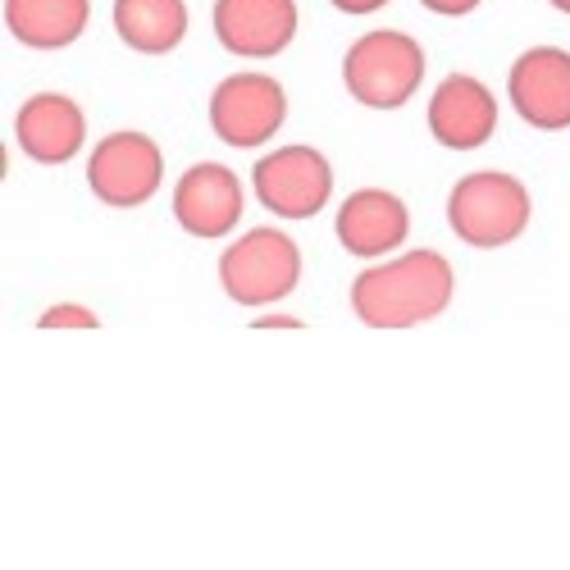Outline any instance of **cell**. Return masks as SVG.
Masks as SVG:
<instances>
[{"mask_svg": "<svg viewBox=\"0 0 570 570\" xmlns=\"http://www.w3.org/2000/svg\"><path fill=\"white\" fill-rule=\"evenodd\" d=\"M97 324H101V315L91 306H78V302H60L37 320V328H97Z\"/></svg>", "mask_w": 570, "mask_h": 570, "instance_id": "16", "label": "cell"}, {"mask_svg": "<svg viewBox=\"0 0 570 570\" xmlns=\"http://www.w3.org/2000/svg\"><path fill=\"white\" fill-rule=\"evenodd\" d=\"M338 14H352V19H361V14H374V10H384L389 0H328Z\"/></svg>", "mask_w": 570, "mask_h": 570, "instance_id": "18", "label": "cell"}, {"mask_svg": "<svg viewBox=\"0 0 570 570\" xmlns=\"http://www.w3.org/2000/svg\"><path fill=\"white\" fill-rule=\"evenodd\" d=\"M424 46L402 28H374L343 56V87L365 110H402L424 82Z\"/></svg>", "mask_w": 570, "mask_h": 570, "instance_id": "2", "label": "cell"}, {"mask_svg": "<svg viewBox=\"0 0 570 570\" xmlns=\"http://www.w3.org/2000/svg\"><path fill=\"white\" fill-rule=\"evenodd\" d=\"M256 202L278 219H315L334 197V165L315 147H278L252 169Z\"/></svg>", "mask_w": 570, "mask_h": 570, "instance_id": "7", "label": "cell"}, {"mask_svg": "<svg viewBox=\"0 0 570 570\" xmlns=\"http://www.w3.org/2000/svg\"><path fill=\"white\" fill-rule=\"evenodd\" d=\"M548 6H552L557 14H570V0H548Z\"/></svg>", "mask_w": 570, "mask_h": 570, "instance_id": "20", "label": "cell"}, {"mask_svg": "<svg viewBox=\"0 0 570 570\" xmlns=\"http://www.w3.org/2000/svg\"><path fill=\"white\" fill-rule=\"evenodd\" d=\"M530 193L515 174L502 169H480L465 174L452 197H448V224L474 252H498L511 247L520 233L530 228Z\"/></svg>", "mask_w": 570, "mask_h": 570, "instance_id": "3", "label": "cell"}, {"mask_svg": "<svg viewBox=\"0 0 570 570\" xmlns=\"http://www.w3.org/2000/svg\"><path fill=\"white\" fill-rule=\"evenodd\" d=\"M302 283V247L283 228H252L219 256V288L237 306H278Z\"/></svg>", "mask_w": 570, "mask_h": 570, "instance_id": "4", "label": "cell"}, {"mask_svg": "<svg viewBox=\"0 0 570 570\" xmlns=\"http://www.w3.org/2000/svg\"><path fill=\"white\" fill-rule=\"evenodd\" d=\"M288 119V91L269 73H228L210 97V128L224 147L256 151Z\"/></svg>", "mask_w": 570, "mask_h": 570, "instance_id": "6", "label": "cell"}, {"mask_svg": "<svg viewBox=\"0 0 570 570\" xmlns=\"http://www.w3.org/2000/svg\"><path fill=\"white\" fill-rule=\"evenodd\" d=\"M507 97L515 115L539 132L570 128V51L561 46H530L507 73Z\"/></svg>", "mask_w": 570, "mask_h": 570, "instance_id": "8", "label": "cell"}, {"mask_svg": "<svg viewBox=\"0 0 570 570\" xmlns=\"http://www.w3.org/2000/svg\"><path fill=\"white\" fill-rule=\"evenodd\" d=\"M243 210H247L243 178H237L228 165L202 160L174 183V219H178L183 233H193V237L233 233L237 219H243Z\"/></svg>", "mask_w": 570, "mask_h": 570, "instance_id": "10", "label": "cell"}, {"mask_svg": "<svg viewBox=\"0 0 570 570\" xmlns=\"http://www.w3.org/2000/svg\"><path fill=\"white\" fill-rule=\"evenodd\" d=\"M91 23V0H6V28L28 51H65Z\"/></svg>", "mask_w": 570, "mask_h": 570, "instance_id": "14", "label": "cell"}, {"mask_svg": "<svg viewBox=\"0 0 570 570\" xmlns=\"http://www.w3.org/2000/svg\"><path fill=\"white\" fill-rule=\"evenodd\" d=\"M430 14H439V19H465V14H474L484 6V0H420Z\"/></svg>", "mask_w": 570, "mask_h": 570, "instance_id": "17", "label": "cell"}, {"mask_svg": "<svg viewBox=\"0 0 570 570\" xmlns=\"http://www.w3.org/2000/svg\"><path fill=\"white\" fill-rule=\"evenodd\" d=\"M338 247L356 261H384L393 256L406 233H411V210L402 197L384 193V187H361L338 206Z\"/></svg>", "mask_w": 570, "mask_h": 570, "instance_id": "12", "label": "cell"}, {"mask_svg": "<svg viewBox=\"0 0 570 570\" xmlns=\"http://www.w3.org/2000/svg\"><path fill=\"white\" fill-rule=\"evenodd\" d=\"M160 178H165V156L156 147V137H147V132L124 128L91 147L87 187L101 206H115V210L147 206L160 193Z\"/></svg>", "mask_w": 570, "mask_h": 570, "instance_id": "5", "label": "cell"}, {"mask_svg": "<svg viewBox=\"0 0 570 570\" xmlns=\"http://www.w3.org/2000/svg\"><path fill=\"white\" fill-rule=\"evenodd\" d=\"M452 261L434 247H415L352 278V315L365 328H415L439 320L452 306Z\"/></svg>", "mask_w": 570, "mask_h": 570, "instance_id": "1", "label": "cell"}, {"mask_svg": "<svg viewBox=\"0 0 570 570\" xmlns=\"http://www.w3.org/2000/svg\"><path fill=\"white\" fill-rule=\"evenodd\" d=\"M115 32L137 56H169L187 37V0H115Z\"/></svg>", "mask_w": 570, "mask_h": 570, "instance_id": "15", "label": "cell"}, {"mask_svg": "<svg viewBox=\"0 0 570 570\" xmlns=\"http://www.w3.org/2000/svg\"><path fill=\"white\" fill-rule=\"evenodd\" d=\"M252 324H256V328H306L297 315H278V311H265V315H256Z\"/></svg>", "mask_w": 570, "mask_h": 570, "instance_id": "19", "label": "cell"}, {"mask_svg": "<svg viewBox=\"0 0 570 570\" xmlns=\"http://www.w3.org/2000/svg\"><path fill=\"white\" fill-rule=\"evenodd\" d=\"M82 137H87V115L65 91H37L14 115V141L37 165H69L82 151Z\"/></svg>", "mask_w": 570, "mask_h": 570, "instance_id": "13", "label": "cell"}, {"mask_svg": "<svg viewBox=\"0 0 570 570\" xmlns=\"http://www.w3.org/2000/svg\"><path fill=\"white\" fill-rule=\"evenodd\" d=\"M424 124H430L434 141L448 151H480L484 141L498 132V97L470 73H448L434 97L430 110H424Z\"/></svg>", "mask_w": 570, "mask_h": 570, "instance_id": "11", "label": "cell"}, {"mask_svg": "<svg viewBox=\"0 0 570 570\" xmlns=\"http://www.w3.org/2000/svg\"><path fill=\"white\" fill-rule=\"evenodd\" d=\"M297 0H215L210 28L228 56L274 60L297 41Z\"/></svg>", "mask_w": 570, "mask_h": 570, "instance_id": "9", "label": "cell"}]
</instances>
